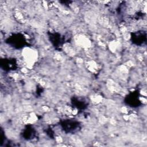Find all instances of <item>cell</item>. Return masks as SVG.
Instances as JSON below:
<instances>
[{
    "label": "cell",
    "instance_id": "cell-1",
    "mask_svg": "<svg viewBox=\"0 0 147 147\" xmlns=\"http://www.w3.org/2000/svg\"><path fill=\"white\" fill-rule=\"evenodd\" d=\"M26 37L22 33L18 32L11 34L6 39V43L12 48L20 49L29 44Z\"/></svg>",
    "mask_w": 147,
    "mask_h": 147
},
{
    "label": "cell",
    "instance_id": "cell-2",
    "mask_svg": "<svg viewBox=\"0 0 147 147\" xmlns=\"http://www.w3.org/2000/svg\"><path fill=\"white\" fill-rule=\"evenodd\" d=\"M61 129L67 133H74L80 129L79 121L74 119H65L61 121L60 124Z\"/></svg>",
    "mask_w": 147,
    "mask_h": 147
},
{
    "label": "cell",
    "instance_id": "cell-3",
    "mask_svg": "<svg viewBox=\"0 0 147 147\" xmlns=\"http://www.w3.org/2000/svg\"><path fill=\"white\" fill-rule=\"evenodd\" d=\"M138 90L130 92L125 98V103L131 107H138L142 104Z\"/></svg>",
    "mask_w": 147,
    "mask_h": 147
},
{
    "label": "cell",
    "instance_id": "cell-4",
    "mask_svg": "<svg viewBox=\"0 0 147 147\" xmlns=\"http://www.w3.org/2000/svg\"><path fill=\"white\" fill-rule=\"evenodd\" d=\"M132 43L134 45L141 46L146 42V32L144 30H138L133 32L130 36Z\"/></svg>",
    "mask_w": 147,
    "mask_h": 147
},
{
    "label": "cell",
    "instance_id": "cell-5",
    "mask_svg": "<svg viewBox=\"0 0 147 147\" xmlns=\"http://www.w3.org/2000/svg\"><path fill=\"white\" fill-rule=\"evenodd\" d=\"M18 63L14 58H7L1 60V68L5 71H11L17 69Z\"/></svg>",
    "mask_w": 147,
    "mask_h": 147
},
{
    "label": "cell",
    "instance_id": "cell-6",
    "mask_svg": "<svg viewBox=\"0 0 147 147\" xmlns=\"http://www.w3.org/2000/svg\"><path fill=\"white\" fill-rule=\"evenodd\" d=\"M49 38L53 46L56 48H60L64 44V38L59 33H50Z\"/></svg>",
    "mask_w": 147,
    "mask_h": 147
},
{
    "label": "cell",
    "instance_id": "cell-7",
    "mask_svg": "<svg viewBox=\"0 0 147 147\" xmlns=\"http://www.w3.org/2000/svg\"><path fill=\"white\" fill-rule=\"evenodd\" d=\"M36 136V130L31 125H27L24 129L22 137L26 140H30L34 138Z\"/></svg>",
    "mask_w": 147,
    "mask_h": 147
},
{
    "label": "cell",
    "instance_id": "cell-8",
    "mask_svg": "<svg viewBox=\"0 0 147 147\" xmlns=\"http://www.w3.org/2000/svg\"><path fill=\"white\" fill-rule=\"evenodd\" d=\"M71 103L74 107L80 110L85 109L87 106V103L86 100L79 98H73Z\"/></svg>",
    "mask_w": 147,
    "mask_h": 147
}]
</instances>
